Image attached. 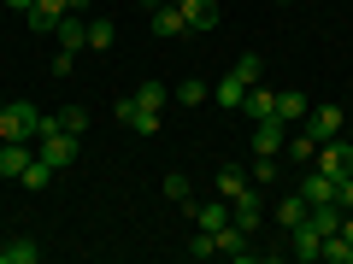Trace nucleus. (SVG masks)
I'll list each match as a JSON object with an SVG mask.
<instances>
[{
  "instance_id": "14",
  "label": "nucleus",
  "mask_w": 353,
  "mask_h": 264,
  "mask_svg": "<svg viewBox=\"0 0 353 264\" xmlns=\"http://www.w3.org/2000/svg\"><path fill=\"white\" fill-rule=\"evenodd\" d=\"M241 112H248L253 124H259V118H277V94H271L265 82H253V88H248V100H241Z\"/></svg>"
},
{
  "instance_id": "15",
  "label": "nucleus",
  "mask_w": 353,
  "mask_h": 264,
  "mask_svg": "<svg viewBox=\"0 0 353 264\" xmlns=\"http://www.w3.org/2000/svg\"><path fill=\"white\" fill-rule=\"evenodd\" d=\"M176 6H183V18H189V30H212V24H218V12H224L218 0H176Z\"/></svg>"
},
{
  "instance_id": "30",
  "label": "nucleus",
  "mask_w": 353,
  "mask_h": 264,
  "mask_svg": "<svg viewBox=\"0 0 353 264\" xmlns=\"http://www.w3.org/2000/svg\"><path fill=\"white\" fill-rule=\"evenodd\" d=\"M165 200H176V206H183V200H189V176H165Z\"/></svg>"
},
{
  "instance_id": "25",
  "label": "nucleus",
  "mask_w": 353,
  "mask_h": 264,
  "mask_svg": "<svg viewBox=\"0 0 353 264\" xmlns=\"http://www.w3.org/2000/svg\"><path fill=\"white\" fill-rule=\"evenodd\" d=\"M283 153H289L294 164H312V153H318V141H312V135H306V129H301V135H289V141H283Z\"/></svg>"
},
{
  "instance_id": "37",
  "label": "nucleus",
  "mask_w": 353,
  "mask_h": 264,
  "mask_svg": "<svg viewBox=\"0 0 353 264\" xmlns=\"http://www.w3.org/2000/svg\"><path fill=\"white\" fill-rule=\"evenodd\" d=\"M283 6H289V0H283Z\"/></svg>"
},
{
  "instance_id": "35",
  "label": "nucleus",
  "mask_w": 353,
  "mask_h": 264,
  "mask_svg": "<svg viewBox=\"0 0 353 264\" xmlns=\"http://www.w3.org/2000/svg\"><path fill=\"white\" fill-rule=\"evenodd\" d=\"M347 129H353V112H347Z\"/></svg>"
},
{
  "instance_id": "18",
  "label": "nucleus",
  "mask_w": 353,
  "mask_h": 264,
  "mask_svg": "<svg viewBox=\"0 0 353 264\" xmlns=\"http://www.w3.org/2000/svg\"><path fill=\"white\" fill-rule=\"evenodd\" d=\"M41 258V247L30 235H18V241H0V264H36Z\"/></svg>"
},
{
  "instance_id": "8",
  "label": "nucleus",
  "mask_w": 353,
  "mask_h": 264,
  "mask_svg": "<svg viewBox=\"0 0 353 264\" xmlns=\"http://www.w3.org/2000/svg\"><path fill=\"white\" fill-rule=\"evenodd\" d=\"M153 36L159 41H171V36H189V18H183V6H176V0H165V6H153Z\"/></svg>"
},
{
  "instance_id": "10",
  "label": "nucleus",
  "mask_w": 353,
  "mask_h": 264,
  "mask_svg": "<svg viewBox=\"0 0 353 264\" xmlns=\"http://www.w3.org/2000/svg\"><path fill=\"white\" fill-rule=\"evenodd\" d=\"M283 141H289V124L283 118H259L253 124V153H283Z\"/></svg>"
},
{
  "instance_id": "26",
  "label": "nucleus",
  "mask_w": 353,
  "mask_h": 264,
  "mask_svg": "<svg viewBox=\"0 0 353 264\" xmlns=\"http://www.w3.org/2000/svg\"><path fill=\"white\" fill-rule=\"evenodd\" d=\"M230 71H236V76H241V82H248V88H253V82H259V76H265V59H259V53H241V59H236V65H230Z\"/></svg>"
},
{
  "instance_id": "11",
  "label": "nucleus",
  "mask_w": 353,
  "mask_h": 264,
  "mask_svg": "<svg viewBox=\"0 0 353 264\" xmlns=\"http://www.w3.org/2000/svg\"><path fill=\"white\" fill-rule=\"evenodd\" d=\"M53 41H59L65 53H83V47H88V18L65 12V18H59V30H53Z\"/></svg>"
},
{
  "instance_id": "19",
  "label": "nucleus",
  "mask_w": 353,
  "mask_h": 264,
  "mask_svg": "<svg viewBox=\"0 0 353 264\" xmlns=\"http://www.w3.org/2000/svg\"><path fill=\"white\" fill-rule=\"evenodd\" d=\"M271 217H277L283 229H294V223H306V194H289V200H277V206H271Z\"/></svg>"
},
{
  "instance_id": "5",
  "label": "nucleus",
  "mask_w": 353,
  "mask_h": 264,
  "mask_svg": "<svg viewBox=\"0 0 353 264\" xmlns=\"http://www.w3.org/2000/svg\"><path fill=\"white\" fill-rule=\"evenodd\" d=\"M118 124L136 129V135H159V112H153V106H141L136 94H124V100H118Z\"/></svg>"
},
{
  "instance_id": "22",
  "label": "nucleus",
  "mask_w": 353,
  "mask_h": 264,
  "mask_svg": "<svg viewBox=\"0 0 353 264\" xmlns=\"http://www.w3.org/2000/svg\"><path fill=\"white\" fill-rule=\"evenodd\" d=\"M112 41H118V24H112V18H88V47L106 53Z\"/></svg>"
},
{
  "instance_id": "13",
  "label": "nucleus",
  "mask_w": 353,
  "mask_h": 264,
  "mask_svg": "<svg viewBox=\"0 0 353 264\" xmlns=\"http://www.w3.org/2000/svg\"><path fill=\"white\" fill-rule=\"evenodd\" d=\"M318 247H324V235H318L312 223H294V229H289V252H294V258L312 264V258H318Z\"/></svg>"
},
{
  "instance_id": "9",
  "label": "nucleus",
  "mask_w": 353,
  "mask_h": 264,
  "mask_svg": "<svg viewBox=\"0 0 353 264\" xmlns=\"http://www.w3.org/2000/svg\"><path fill=\"white\" fill-rule=\"evenodd\" d=\"M71 12V6H65V0H36V6H30V30H36V36H53V30H59V18Z\"/></svg>"
},
{
  "instance_id": "20",
  "label": "nucleus",
  "mask_w": 353,
  "mask_h": 264,
  "mask_svg": "<svg viewBox=\"0 0 353 264\" xmlns=\"http://www.w3.org/2000/svg\"><path fill=\"white\" fill-rule=\"evenodd\" d=\"M53 176H59V170H53L48 159H30V164H24V176H18V182H24L30 194H41V188H48V182H53Z\"/></svg>"
},
{
  "instance_id": "6",
  "label": "nucleus",
  "mask_w": 353,
  "mask_h": 264,
  "mask_svg": "<svg viewBox=\"0 0 353 264\" xmlns=\"http://www.w3.org/2000/svg\"><path fill=\"white\" fill-rule=\"evenodd\" d=\"M218 252L236 258V264H253V258H259V252H253V235H248V229H236V223L218 229Z\"/></svg>"
},
{
  "instance_id": "4",
  "label": "nucleus",
  "mask_w": 353,
  "mask_h": 264,
  "mask_svg": "<svg viewBox=\"0 0 353 264\" xmlns=\"http://www.w3.org/2000/svg\"><path fill=\"white\" fill-rule=\"evenodd\" d=\"M301 129L312 141H330V135H341V129H347V112H341V106H312V112L301 118Z\"/></svg>"
},
{
  "instance_id": "7",
  "label": "nucleus",
  "mask_w": 353,
  "mask_h": 264,
  "mask_svg": "<svg viewBox=\"0 0 353 264\" xmlns=\"http://www.w3.org/2000/svg\"><path fill=\"white\" fill-rule=\"evenodd\" d=\"M183 212L194 217V229H212V235H218V229L230 223V200H224V194H218V200H206V206H194V200H183Z\"/></svg>"
},
{
  "instance_id": "24",
  "label": "nucleus",
  "mask_w": 353,
  "mask_h": 264,
  "mask_svg": "<svg viewBox=\"0 0 353 264\" xmlns=\"http://www.w3.org/2000/svg\"><path fill=\"white\" fill-rule=\"evenodd\" d=\"M248 182H253V188H265V182H277V153H259V159L248 164Z\"/></svg>"
},
{
  "instance_id": "31",
  "label": "nucleus",
  "mask_w": 353,
  "mask_h": 264,
  "mask_svg": "<svg viewBox=\"0 0 353 264\" xmlns=\"http://www.w3.org/2000/svg\"><path fill=\"white\" fill-rule=\"evenodd\" d=\"M71 65H77V53H65V47L53 53V76H71Z\"/></svg>"
},
{
  "instance_id": "28",
  "label": "nucleus",
  "mask_w": 353,
  "mask_h": 264,
  "mask_svg": "<svg viewBox=\"0 0 353 264\" xmlns=\"http://www.w3.org/2000/svg\"><path fill=\"white\" fill-rule=\"evenodd\" d=\"M136 100H141V106H153V112H165L171 88H165V82H141V88H136Z\"/></svg>"
},
{
  "instance_id": "34",
  "label": "nucleus",
  "mask_w": 353,
  "mask_h": 264,
  "mask_svg": "<svg viewBox=\"0 0 353 264\" xmlns=\"http://www.w3.org/2000/svg\"><path fill=\"white\" fill-rule=\"evenodd\" d=\"M141 6H165V0H141Z\"/></svg>"
},
{
  "instance_id": "21",
  "label": "nucleus",
  "mask_w": 353,
  "mask_h": 264,
  "mask_svg": "<svg viewBox=\"0 0 353 264\" xmlns=\"http://www.w3.org/2000/svg\"><path fill=\"white\" fill-rule=\"evenodd\" d=\"M241 188H248V170H241V164H218V194H224V200H236Z\"/></svg>"
},
{
  "instance_id": "33",
  "label": "nucleus",
  "mask_w": 353,
  "mask_h": 264,
  "mask_svg": "<svg viewBox=\"0 0 353 264\" xmlns=\"http://www.w3.org/2000/svg\"><path fill=\"white\" fill-rule=\"evenodd\" d=\"M6 6H12V12H30V6H36V0H6Z\"/></svg>"
},
{
  "instance_id": "3",
  "label": "nucleus",
  "mask_w": 353,
  "mask_h": 264,
  "mask_svg": "<svg viewBox=\"0 0 353 264\" xmlns=\"http://www.w3.org/2000/svg\"><path fill=\"white\" fill-rule=\"evenodd\" d=\"M77 153H83V141H77V135H65V129H48V135H36V159H48L53 170L77 164Z\"/></svg>"
},
{
  "instance_id": "17",
  "label": "nucleus",
  "mask_w": 353,
  "mask_h": 264,
  "mask_svg": "<svg viewBox=\"0 0 353 264\" xmlns=\"http://www.w3.org/2000/svg\"><path fill=\"white\" fill-rule=\"evenodd\" d=\"M212 100H218V106H230V112H241V100H248V82H241L236 71H224V82L212 88Z\"/></svg>"
},
{
  "instance_id": "36",
  "label": "nucleus",
  "mask_w": 353,
  "mask_h": 264,
  "mask_svg": "<svg viewBox=\"0 0 353 264\" xmlns=\"http://www.w3.org/2000/svg\"><path fill=\"white\" fill-rule=\"evenodd\" d=\"M0 112H6V100H0Z\"/></svg>"
},
{
  "instance_id": "2",
  "label": "nucleus",
  "mask_w": 353,
  "mask_h": 264,
  "mask_svg": "<svg viewBox=\"0 0 353 264\" xmlns=\"http://www.w3.org/2000/svg\"><path fill=\"white\" fill-rule=\"evenodd\" d=\"M312 164H318V170L330 176V182H341V176H353V141H347V135H330V141H318Z\"/></svg>"
},
{
  "instance_id": "29",
  "label": "nucleus",
  "mask_w": 353,
  "mask_h": 264,
  "mask_svg": "<svg viewBox=\"0 0 353 264\" xmlns=\"http://www.w3.org/2000/svg\"><path fill=\"white\" fill-rule=\"evenodd\" d=\"M206 94H212V88H206V82H194V76H189V82H176V106H201Z\"/></svg>"
},
{
  "instance_id": "1",
  "label": "nucleus",
  "mask_w": 353,
  "mask_h": 264,
  "mask_svg": "<svg viewBox=\"0 0 353 264\" xmlns=\"http://www.w3.org/2000/svg\"><path fill=\"white\" fill-rule=\"evenodd\" d=\"M48 129H59V124L48 112H36V100H6V112H0V141H36Z\"/></svg>"
},
{
  "instance_id": "32",
  "label": "nucleus",
  "mask_w": 353,
  "mask_h": 264,
  "mask_svg": "<svg viewBox=\"0 0 353 264\" xmlns=\"http://www.w3.org/2000/svg\"><path fill=\"white\" fill-rule=\"evenodd\" d=\"M65 6H71V12H77V18H83V12H88V6H94V0H65Z\"/></svg>"
},
{
  "instance_id": "27",
  "label": "nucleus",
  "mask_w": 353,
  "mask_h": 264,
  "mask_svg": "<svg viewBox=\"0 0 353 264\" xmlns=\"http://www.w3.org/2000/svg\"><path fill=\"white\" fill-rule=\"evenodd\" d=\"M183 252H189V258H212V252H218V235H212V229H194Z\"/></svg>"
},
{
  "instance_id": "12",
  "label": "nucleus",
  "mask_w": 353,
  "mask_h": 264,
  "mask_svg": "<svg viewBox=\"0 0 353 264\" xmlns=\"http://www.w3.org/2000/svg\"><path fill=\"white\" fill-rule=\"evenodd\" d=\"M30 159H36V153H30V141H0V176H6V182H18Z\"/></svg>"
},
{
  "instance_id": "23",
  "label": "nucleus",
  "mask_w": 353,
  "mask_h": 264,
  "mask_svg": "<svg viewBox=\"0 0 353 264\" xmlns=\"http://www.w3.org/2000/svg\"><path fill=\"white\" fill-rule=\"evenodd\" d=\"M53 124H59L65 135H77V141L88 135V112H83V106H65V112H53Z\"/></svg>"
},
{
  "instance_id": "16",
  "label": "nucleus",
  "mask_w": 353,
  "mask_h": 264,
  "mask_svg": "<svg viewBox=\"0 0 353 264\" xmlns=\"http://www.w3.org/2000/svg\"><path fill=\"white\" fill-rule=\"evenodd\" d=\"M306 112H312V100H306V94H301V88H283V94H277V118H283V124H301V118Z\"/></svg>"
}]
</instances>
